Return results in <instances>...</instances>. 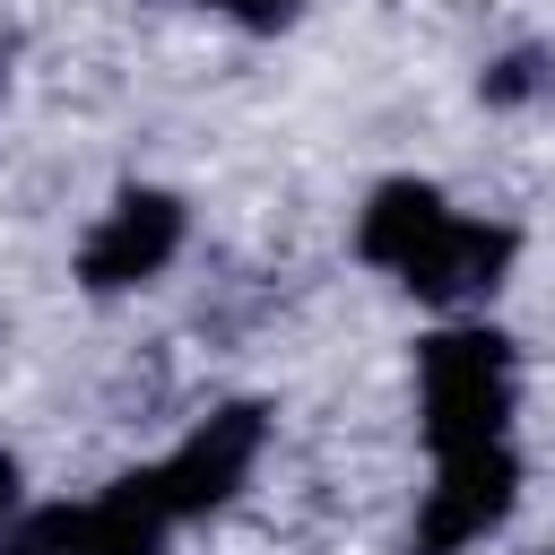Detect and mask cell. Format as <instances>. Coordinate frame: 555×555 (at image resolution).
Instances as JSON below:
<instances>
[{
    "label": "cell",
    "instance_id": "7",
    "mask_svg": "<svg viewBox=\"0 0 555 555\" xmlns=\"http://www.w3.org/2000/svg\"><path fill=\"white\" fill-rule=\"evenodd\" d=\"M199 9H217V17H234V26H260V35H269V26H286L304 0H199Z\"/></svg>",
    "mask_w": 555,
    "mask_h": 555
},
{
    "label": "cell",
    "instance_id": "4",
    "mask_svg": "<svg viewBox=\"0 0 555 555\" xmlns=\"http://www.w3.org/2000/svg\"><path fill=\"white\" fill-rule=\"evenodd\" d=\"M520 503V460L512 442L494 451H460V460H434V486L416 503V529H408V555H468L486 546Z\"/></svg>",
    "mask_w": 555,
    "mask_h": 555
},
{
    "label": "cell",
    "instance_id": "8",
    "mask_svg": "<svg viewBox=\"0 0 555 555\" xmlns=\"http://www.w3.org/2000/svg\"><path fill=\"white\" fill-rule=\"evenodd\" d=\"M9 520H17V460L0 451V538H9Z\"/></svg>",
    "mask_w": 555,
    "mask_h": 555
},
{
    "label": "cell",
    "instance_id": "6",
    "mask_svg": "<svg viewBox=\"0 0 555 555\" xmlns=\"http://www.w3.org/2000/svg\"><path fill=\"white\" fill-rule=\"evenodd\" d=\"M477 95H486V104H538V95H555V43L503 52V61L477 78Z\"/></svg>",
    "mask_w": 555,
    "mask_h": 555
},
{
    "label": "cell",
    "instance_id": "3",
    "mask_svg": "<svg viewBox=\"0 0 555 555\" xmlns=\"http://www.w3.org/2000/svg\"><path fill=\"white\" fill-rule=\"evenodd\" d=\"M260 442H269V416L243 399V408H217V416H199L165 460H147L139 468V486L165 503V520L182 529V520H199V512H217V503H234L243 494V477H251V460H260Z\"/></svg>",
    "mask_w": 555,
    "mask_h": 555
},
{
    "label": "cell",
    "instance_id": "2",
    "mask_svg": "<svg viewBox=\"0 0 555 555\" xmlns=\"http://www.w3.org/2000/svg\"><path fill=\"white\" fill-rule=\"evenodd\" d=\"M512 338H494L486 321H451L416 347V408H425V442L434 460L460 451H494L512 442Z\"/></svg>",
    "mask_w": 555,
    "mask_h": 555
},
{
    "label": "cell",
    "instance_id": "9",
    "mask_svg": "<svg viewBox=\"0 0 555 555\" xmlns=\"http://www.w3.org/2000/svg\"><path fill=\"white\" fill-rule=\"evenodd\" d=\"M0 78H9V35H0Z\"/></svg>",
    "mask_w": 555,
    "mask_h": 555
},
{
    "label": "cell",
    "instance_id": "5",
    "mask_svg": "<svg viewBox=\"0 0 555 555\" xmlns=\"http://www.w3.org/2000/svg\"><path fill=\"white\" fill-rule=\"evenodd\" d=\"M182 234H191V217H182L173 191H121V199L95 217V234L78 243V286H87V295L147 286V278L182 251Z\"/></svg>",
    "mask_w": 555,
    "mask_h": 555
},
{
    "label": "cell",
    "instance_id": "1",
    "mask_svg": "<svg viewBox=\"0 0 555 555\" xmlns=\"http://www.w3.org/2000/svg\"><path fill=\"white\" fill-rule=\"evenodd\" d=\"M356 251H364L373 269H390L408 295H425V304H486V295L503 286L520 234L494 225V217L451 208L434 182H382V191L364 199Z\"/></svg>",
    "mask_w": 555,
    "mask_h": 555
}]
</instances>
